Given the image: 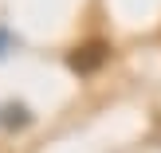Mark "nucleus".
Here are the masks:
<instances>
[{
	"label": "nucleus",
	"instance_id": "obj_1",
	"mask_svg": "<svg viewBox=\"0 0 161 153\" xmlns=\"http://www.w3.org/2000/svg\"><path fill=\"white\" fill-rule=\"evenodd\" d=\"M106 59H110V47L102 43V39H91V43H83V47H75V51H71V67H75L79 75L98 71Z\"/></svg>",
	"mask_w": 161,
	"mask_h": 153
}]
</instances>
